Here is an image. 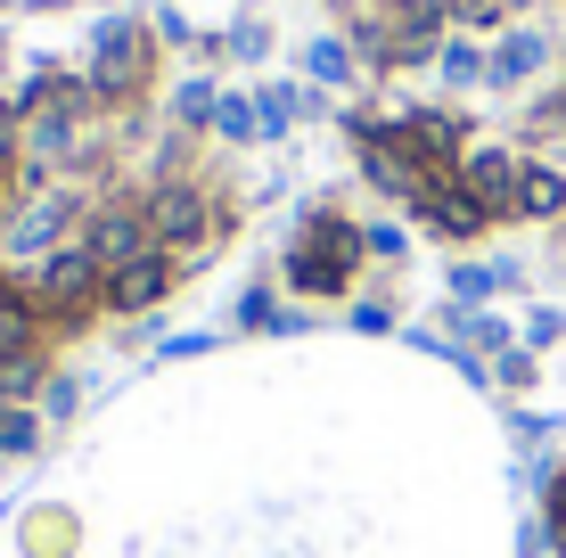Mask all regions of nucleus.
<instances>
[{
  "mask_svg": "<svg viewBox=\"0 0 566 558\" xmlns=\"http://www.w3.org/2000/svg\"><path fill=\"white\" fill-rule=\"evenodd\" d=\"M369 263L361 246V222L328 214V206H304L296 214V239H287L280 255V280L296 287V296H354V272Z\"/></svg>",
  "mask_w": 566,
  "mask_h": 558,
  "instance_id": "nucleus-1",
  "label": "nucleus"
},
{
  "mask_svg": "<svg viewBox=\"0 0 566 558\" xmlns=\"http://www.w3.org/2000/svg\"><path fill=\"white\" fill-rule=\"evenodd\" d=\"M140 222H148V246L172 255L181 272L222 239V206H213V189L198 181V172H165V181L140 198Z\"/></svg>",
  "mask_w": 566,
  "mask_h": 558,
  "instance_id": "nucleus-2",
  "label": "nucleus"
},
{
  "mask_svg": "<svg viewBox=\"0 0 566 558\" xmlns=\"http://www.w3.org/2000/svg\"><path fill=\"white\" fill-rule=\"evenodd\" d=\"M148 17H132V9H115V17H99L91 25V107L99 115H115V107H132L148 91Z\"/></svg>",
  "mask_w": 566,
  "mask_h": 558,
  "instance_id": "nucleus-3",
  "label": "nucleus"
},
{
  "mask_svg": "<svg viewBox=\"0 0 566 558\" xmlns=\"http://www.w3.org/2000/svg\"><path fill=\"white\" fill-rule=\"evenodd\" d=\"M83 222H91V206L74 198L66 181H50V189H25V198H17V214L0 222V263H50L57 246H74L83 239Z\"/></svg>",
  "mask_w": 566,
  "mask_h": 558,
  "instance_id": "nucleus-4",
  "label": "nucleus"
},
{
  "mask_svg": "<svg viewBox=\"0 0 566 558\" xmlns=\"http://www.w3.org/2000/svg\"><path fill=\"white\" fill-rule=\"evenodd\" d=\"M99 287H107L99 255L74 239V246H57L50 263H33V272H25V304L42 313V329H83V320L99 313Z\"/></svg>",
  "mask_w": 566,
  "mask_h": 558,
  "instance_id": "nucleus-5",
  "label": "nucleus"
},
{
  "mask_svg": "<svg viewBox=\"0 0 566 558\" xmlns=\"http://www.w3.org/2000/svg\"><path fill=\"white\" fill-rule=\"evenodd\" d=\"M395 124H402V115H395ZM395 124H378V131H361V140H354V172H361L369 189H378L386 206H419V189H427V181H443V172H427Z\"/></svg>",
  "mask_w": 566,
  "mask_h": 558,
  "instance_id": "nucleus-6",
  "label": "nucleus"
},
{
  "mask_svg": "<svg viewBox=\"0 0 566 558\" xmlns=\"http://www.w3.org/2000/svg\"><path fill=\"white\" fill-rule=\"evenodd\" d=\"M172 280H181V263L172 255H148L140 263H124V272H107V287H99V313H115V320H140V313H156V304L172 296Z\"/></svg>",
  "mask_w": 566,
  "mask_h": 558,
  "instance_id": "nucleus-7",
  "label": "nucleus"
},
{
  "mask_svg": "<svg viewBox=\"0 0 566 558\" xmlns=\"http://www.w3.org/2000/svg\"><path fill=\"white\" fill-rule=\"evenodd\" d=\"M83 246L99 255V272H124V263H140V255H148V222H140V198H107V206H91V222H83Z\"/></svg>",
  "mask_w": 566,
  "mask_h": 558,
  "instance_id": "nucleus-8",
  "label": "nucleus"
},
{
  "mask_svg": "<svg viewBox=\"0 0 566 558\" xmlns=\"http://www.w3.org/2000/svg\"><path fill=\"white\" fill-rule=\"evenodd\" d=\"M517 172H525L517 148H468V157H460V189L493 222H517Z\"/></svg>",
  "mask_w": 566,
  "mask_h": 558,
  "instance_id": "nucleus-9",
  "label": "nucleus"
},
{
  "mask_svg": "<svg viewBox=\"0 0 566 558\" xmlns=\"http://www.w3.org/2000/svg\"><path fill=\"white\" fill-rule=\"evenodd\" d=\"M411 214H419V230H436V239H452V246H460V239H484V230H493V214H484V206H476V198L460 189V172L427 181Z\"/></svg>",
  "mask_w": 566,
  "mask_h": 558,
  "instance_id": "nucleus-10",
  "label": "nucleus"
},
{
  "mask_svg": "<svg viewBox=\"0 0 566 558\" xmlns=\"http://www.w3.org/2000/svg\"><path fill=\"white\" fill-rule=\"evenodd\" d=\"M402 140H411V157L427 165V172H460V157H468V124L452 107H402Z\"/></svg>",
  "mask_w": 566,
  "mask_h": 558,
  "instance_id": "nucleus-11",
  "label": "nucleus"
},
{
  "mask_svg": "<svg viewBox=\"0 0 566 558\" xmlns=\"http://www.w3.org/2000/svg\"><path fill=\"white\" fill-rule=\"evenodd\" d=\"M542 66H551V33H542V25H510L493 50H484V83H493V91L534 83Z\"/></svg>",
  "mask_w": 566,
  "mask_h": 558,
  "instance_id": "nucleus-12",
  "label": "nucleus"
},
{
  "mask_svg": "<svg viewBox=\"0 0 566 558\" xmlns=\"http://www.w3.org/2000/svg\"><path fill=\"white\" fill-rule=\"evenodd\" d=\"M443 337L493 361V354H510V345H517V320L493 313V304H443Z\"/></svg>",
  "mask_w": 566,
  "mask_h": 558,
  "instance_id": "nucleus-13",
  "label": "nucleus"
},
{
  "mask_svg": "<svg viewBox=\"0 0 566 558\" xmlns=\"http://www.w3.org/2000/svg\"><path fill=\"white\" fill-rule=\"evenodd\" d=\"M517 222H566V172L558 165L525 157V172H517Z\"/></svg>",
  "mask_w": 566,
  "mask_h": 558,
  "instance_id": "nucleus-14",
  "label": "nucleus"
},
{
  "mask_svg": "<svg viewBox=\"0 0 566 558\" xmlns=\"http://www.w3.org/2000/svg\"><path fill=\"white\" fill-rule=\"evenodd\" d=\"M361 74V57H354V33H312L304 42V83H321V91H345Z\"/></svg>",
  "mask_w": 566,
  "mask_h": 558,
  "instance_id": "nucleus-15",
  "label": "nucleus"
},
{
  "mask_svg": "<svg viewBox=\"0 0 566 558\" xmlns=\"http://www.w3.org/2000/svg\"><path fill=\"white\" fill-rule=\"evenodd\" d=\"M57 378L50 345H25V354H0V402H33L42 411V387Z\"/></svg>",
  "mask_w": 566,
  "mask_h": 558,
  "instance_id": "nucleus-16",
  "label": "nucleus"
},
{
  "mask_svg": "<svg viewBox=\"0 0 566 558\" xmlns=\"http://www.w3.org/2000/svg\"><path fill=\"white\" fill-rule=\"evenodd\" d=\"M213 140H230V148H255V140H263L255 91H222V107H213Z\"/></svg>",
  "mask_w": 566,
  "mask_h": 558,
  "instance_id": "nucleus-17",
  "label": "nucleus"
},
{
  "mask_svg": "<svg viewBox=\"0 0 566 558\" xmlns=\"http://www.w3.org/2000/svg\"><path fill=\"white\" fill-rule=\"evenodd\" d=\"M42 428L50 419L33 411V402H0V460H33L42 452Z\"/></svg>",
  "mask_w": 566,
  "mask_h": 558,
  "instance_id": "nucleus-18",
  "label": "nucleus"
},
{
  "mask_svg": "<svg viewBox=\"0 0 566 558\" xmlns=\"http://www.w3.org/2000/svg\"><path fill=\"white\" fill-rule=\"evenodd\" d=\"M213 107H222V83H213V74H189V83L172 91V124L181 131H213Z\"/></svg>",
  "mask_w": 566,
  "mask_h": 558,
  "instance_id": "nucleus-19",
  "label": "nucleus"
},
{
  "mask_svg": "<svg viewBox=\"0 0 566 558\" xmlns=\"http://www.w3.org/2000/svg\"><path fill=\"white\" fill-rule=\"evenodd\" d=\"M443 296H452V304H493L501 296L493 255H484V263H452V272H443Z\"/></svg>",
  "mask_w": 566,
  "mask_h": 558,
  "instance_id": "nucleus-20",
  "label": "nucleus"
},
{
  "mask_svg": "<svg viewBox=\"0 0 566 558\" xmlns=\"http://www.w3.org/2000/svg\"><path fill=\"white\" fill-rule=\"evenodd\" d=\"M493 387H501V394H534V387H542V354H534V345L493 354Z\"/></svg>",
  "mask_w": 566,
  "mask_h": 558,
  "instance_id": "nucleus-21",
  "label": "nucleus"
},
{
  "mask_svg": "<svg viewBox=\"0 0 566 558\" xmlns=\"http://www.w3.org/2000/svg\"><path fill=\"white\" fill-rule=\"evenodd\" d=\"M436 74H443L452 91H476V83H484V50H476V42H460V33H452V42L436 50Z\"/></svg>",
  "mask_w": 566,
  "mask_h": 558,
  "instance_id": "nucleus-22",
  "label": "nucleus"
},
{
  "mask_svg": "<svg viewBox=\"0 0 566 558\" xmlns=\"http://www.w3.org/2000/svg\"><path fill=\"white\" fill-rule=\"evenodd\" d=\"M280 320V287L271 280H247L239 287V313H230V329H271Z\"/></svg>",
  "mask_w": 566,
  "mask_h": 558,
  "instance_id": "nucleus-23",
  "label": "nucleus"
},
{
  "mask_svg": "<svg viewBox=\"0 0 566 558\" xmlns=\"http://www.w3.org/2000/svg\"><path fill=\"white\" fill-rule=\"evenodd\" d=\"M361 246H369V263H402L411 255V230H402L395 214H378V222H361Z\"/></svg>",
  "mask_w": 566,
  "mask_h": 558,
  "instance_id": "nucleus-24",
  "label": "nucleus"
},
{
  "mask_svg": "<svg viewBox=\"0 0 566 558\" xmlns=\"http://www.w3.org/2000/svg\"><path fill=\"white\" fill-rule=\"evenodd\" d=\"M517 345H534V354L566 345V313H558V304H525V329H517Z\"/></svg>",
  "mask_w": 566,
  "mask_h": 558,
  "instance_id": "nucleus-25",
  "label": "nucleus"
},
{
  "mask_svg": "<svg viewBox=\"0 0 566 558\" xmlns=\"http://www.w3.org/2000/svg\"><path fill=\"white\" fill-rule=\"evenodd\" d=\"M222 50L247 57V66H263V57H271V25H263V17H239V25L222 33Z\"/></svg>",
  "mask_w": 566,
  "mask_h": 558,
  "instance_id": "nucleus-26",
  "label": "nucleus"
},
{
  "mask_svg": "<svg viewBox=\"0 0 566 558\" xmlns=\"http://www.w3.org/2000/svg\"><path fill=\"white\" fill-rule=\"evenodd\" d=\"M345 320H354V337H402V313H395L386 296H361Z\"/></svg>",
  "mask_w": 566,
  "mask_h": 558,
  "instance_id": "nucleus-27",
  "label": "nucleus"
},
{
  "mask_svg": "<svg viewBox=\"0 0 566 558\" xmlns=\"http://www.w3.org/2000/svg\"><path fill=\"white\" fill-rule=\"evenodd\" d=\"M148 33H156V42H172V50H213V42H206L198 25H189L181 9H156V17H148Z\"/></svg>",
  "mask_w": 566,
  "mask_h": 558,
  "instance_id": "nucleus-28",
  "label": "nucleus"
},
{
  "mask_svg": "<svg viewBox=\"0 0 566 558\" xmlns=\"http://www.w3.org/2000/svg\"><path fill=\"white\" fill-rule=\"evenodd\" d=\"M74 411H83V378H74V370H57L50 387H42V419H74Z\"/></svg>",
  "mask_w": 566,
  "mask_h": 558,
  "instance_id": "nucleus-29",
  "label": "nucleus"
},
{
  "mask_svg": "<svg viewBox=\"0 0 566 558\" xmlns=\"http://www.w3.org/2000/svg\"><path fill=\"white\" fill-rule=\"evenodd\" d=\"M443 9H452L460 33H484V25H501V17H510V0H443Z\"/></svg>",
  "mask_w": 566,
  "mask_h": 558,
  "instance_id": "nucleus-30",
  "label": "nucleus"
},
{
  "mask_svg": "<svg viewBox=\"0 0 566 558\" xmlns=\"http://www.w3.org/2000/svg\"><path fill=\"white\" fill-rule=\"evenodd\" d=\"M510 435H517V452H542L558 435V419L551 411H510Z\"/></svg>",
  "mask_w": 566,
  "mask_h": 558,
  "instance_id": "nucleus-31",
  "label": "nucleus"
},
{
  "mask_svg": "<svg viewBox=\"0 0 566 558\" xmlns=\"http://www.w3.org/2000/svg\"><path fill=\"white\" fill-rule=\"evenodd\" d=\"M25 157V115H17V99H0V165Z\"/></svg>",
  "mask_w": 566,
  "mask_h": 558,
  "instance_id": "nucleus-32",
  "label": "nucleus"
},
{
  "mask_svg": "<svg viewBox=\"0 0 566 558\" xmlns=\"http://www.w3.org/2000/svg\"><path fill=\"white\" fill-rule=\"evenodd\" d=\"M25 543L50 558V550H66V543H74V526H66V517H33V526H25Z\"/></svg>",
  "mask_w": 566,
  "mask_h": 558,
  "instance_id": "nucleus-33",
  "label": "nucleus"
},
{
  "mask_svg": "<svg viewBox=\"0 0 566 558\" xmlns=\"http://www.w3.org/2000/svg\"><path fill=\"white\" fill-rule=\"evenodd\" d=\"M517 558H551V526H542V509L517 517Z\"/></svg>",
  "mask_w": 566,
  "mask_h": 558,
  "instance_id": "nucleus-34",
  "label": "nucleus"
},
{
  "mask_svg": "<svg viewBox=\"0 0 566 558\" xmlns=\"http://www.w3.org/2000/svg\"><path fill=\"white\" fill-rule=\"evenodd\" d=\"M189 354H213V329H189V337H156V361H189Z\"/></svg>",
  "mask_w": 566,
  "mask_h": 558,
  "instance_id": "nucleus-35",
  "label": "nucleus"
},
{
  "mask_svg": "<svg viewBox=\"0 0 566 558\" xmlns=\"http://www.w3.org/2000/svg\"><path fill=\"white\" fill-rule=\"evenodd\" d=\"M312 329V313H296V304H280V320H271V337H304Z\"/></svg>",
  "mask_w": 566,
  "mask_h": 558,
  "instance_id": "nucleus-36",
  "label": "nucleus"
},
{
  "mask_svg": "<svg viewBox=\"0 0 566 558\" xmlns=\"http://www.w3.org/2000/svg\"><path fill=\"white\" fill-rule=\"evenodd\" d=\"M0 57H9V42H0Z\"/></svg>",
  "mask_w": 566,
  "mask_h": 558,
  "instance_id": "nucleus-37",
  "label": "nucleus"
}]
</instances>
